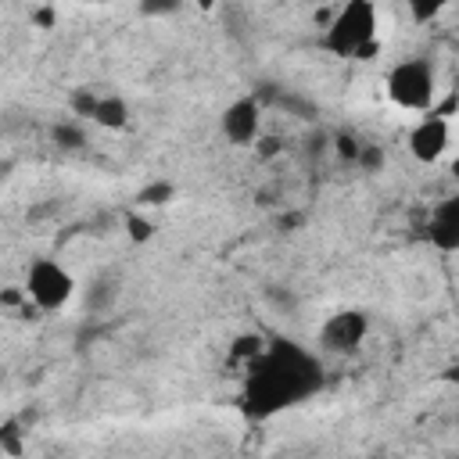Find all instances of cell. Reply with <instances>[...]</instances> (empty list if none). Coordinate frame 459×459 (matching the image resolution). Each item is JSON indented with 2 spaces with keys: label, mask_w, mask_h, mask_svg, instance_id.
Wrapping results in <instances>:
<instances>
[{
  "label": "cell",
  "mask_w": 459,
  "mask_h": 459,
  "mask_svg": "<svg viewBox=\"0 0 459 459\" xmlns=\"http://www.w3.org/2000/svg\"><path fill=\"white\" fill-rule=\"evenodd\" d=\"M323 359L294 337H265V348L244 362L240 412L251 423L276 420L287 409L305 405L323 391Z\"/></svg>",
  "instance_id": "cell-1"
},
{
  "label": "cell",
  "mask_w": 459,
  "mask_h": 459,
  "mask_svg": "<svg viewBox=\"0 0 459 459\" xmlns=\"http://www.w3.org/2000/svg\"><path fill=\"white\" fill-rule=\"evenodd\" d=\"M380 14L369 0H348L326 22L319 47L341 61H366L380 47Z\"/></svg>",
  "instance_id": "cell-2"
},
{
  "label": "cell",
  "mask_w": 459,
  "mask_h": 459,
  "mask_svg": "<svg viewBox=\"0 0 459 459\" xmlns=\"http://www.w3.org/2000/svg\"><path fill=\"white\" fill-rule=\"evenodd\" d=\"M384 93L402 111H430L437 97V68L430 65V57H420V54L402 57L387 68Z\"/></svg>",
  "instance_id": "cell-3"
},
{
  "label": "cell",
  "mask_w": 459,
  "mask_h": 459,
  "mask_svg": "<svg viewBox=\"0 0 459 459\" xmlns=\"http://www.w3.org/2000/svg\"><path fill=\"white\" fill-rule=\"evenodd\" d=\"M75 294V276L57 262V258H32L25 265V298L39 312H61Z\"/></svg>",
  "instance_id": "cell-4"
},
{
  "label": "cell",
  "mask_w": 459,
  "mask_h": 459,
  "mask_svg": "<svg viewBox=\"0 0 459 459\" xmlns=\"http://www.w3.org/2000/svg\"><path fill=\"white\" fill-rule=\"evenodd\" d=\"M369 337V316L362 308H337L319 326V348L330 355H355Z\"/></svg>",
  "instance_id": "cell-5"
},
{
  "label": "cell",
  "mask_w": 459,
  "mask_h": 459,
  "mask_svg": "<svg viewBox=\"0 0 459 459\" xmlns=\"http://www.w3.org/2000/svg\"><path fill=\"white\" fill-rule=\"evenodd\" d=\"M219 133L233 143V147H251L262 136V100L255 93L233 97L222 111H219Z\"/></svg>",
  "instance_id": "cell-6"
},
{
  "label": "cell",
  "mask_w": 459,
  "mask_h": 459,
  "mask_svg": "<svg viewBox=\"0 0 459 459\" xmlns=\"http://www.w3.org/2000/svg\"><path fill=\"white\" fill-rule=\"evenodd\" d=\"M405 147L420 165H434L445 158V151L452 147V122L441 111H427L409 133H405Z\"/></svg>",
  "instance_id": "cell-7"
},
{
  "label": "cell",
  "mask_w": 459,
  "mask_h": 459,
  "mask_svg": "<svg viewBox=\"0 0 459 459\" xmlns=\"http://www.w3.org/2000/svg\"><path fill=\"white\" fill-rule=\"evenodd\" d=\"M423 237L434 251L441 255H459V190L441 197L430 215H427V226H423Z\"/></svg>",
  "instance_id": "cell-8"
},
{
  "label": "cell",
  "mask_w": 459,
  "mask_h": 459,
  "mask_svg": "<svg viewBox=\"0 0 459 459\" xmlns=\"http://www.w3.org/2000/svg\"><path fill=\"white\" fill-rule=\"evenodd\" d=\"M129 104H126V97H118V93H97V104H93V115H90V122L93 126H100V129H122V126H129Z\"/></svg>",
  "instance_id": "cell-9"
},
{
  "label": "cell",
  "mask_w": 459,
  "mask_h": 459,
  "mask_svg": "<svg viewBox=\"0 0 459 459\" xmlns=\"http://www.w3.org/2000/svg\"><path fill=\"white\" fill-rule=\"evenodd\" d=\"M172 194H176V186H172L169 179H161V183H151V186H143V190L136 194V201H140L143 208H158V204L172 201Z\"/></svg>",
  "instance_id": "cell-10"
},
{
  "label": "cell",
  "mask_w": 459,
  "mask_h": 459,
  "mask_svg": "<svg viewBox=\"0 0 459 459\" xmlns=\"http://www.w3.org/2000/svg\"><path fill=\"white\" fill-rule=\"evenodd\" d=\"M126 230H129V240L133 244H143V240L154 237V222L147 215H140V212H126Z\"/></svg>",
  "instance_id": "cell-11"
},
{
  "label": "cell",
  "mask_w": 459,
  "mask_h": 459,
  "mask_svg": "<svg viewBox=\"0 0 459 459\" xmlns=\"http://www.w3.org/2000/svg\"><path fill=\"white\" fill-rule=\"evenodd\" d=\"M405 14H409L416 25H427V22H434V18L441 14V4H430V0H409V4H405Z\"/></svg>",
  "instance_id": "cell-12"
},
{
  "label": "cell",
  "mask_w": 459,
  "mask_h": 459,
  "mask_svg": "<svg viewBox=\"0 0 459 459\" xmlns=\"http://www.w3.org/2000/svg\"><path fill=\"white\" fill-rule=\"evenodd\" d=\"M54 136H57V140H65V147H79V143H82V133H79V129H72V126H57V129H54Z\"/></svg>",
  "instance_id": "cell-13"
},
{
  "label": "cell",
  "mask_w": 459,
  "mask_h": 459,
  "mask_svg": "<svg viewBox=\"0 0 459 459\" xmlns=\"http://www.w3.org/2000/svg\"><path fill=\"white\" fill-rule=\"evenodd\" d=\"M359 161H362V165H373V169H377V165H384V151H380V147H369V143H366V147L359 151Z\"/></svg>",
  "instance_id": "cell-14"
},
{
  "label": "cell",
  "mask_w": 459,
  "mask_h": 459,
  "mask_svg": "<svg viewBox=\"0 0 459 459\" xmlns=\"http://www.w3.org/2000/svg\"><path fill=\"white\" fill-rule=\"evenodd\" d=\"M4 448H7L11 455H18V430H14V423L4 427Z\"/></svg>",
  "instance_id": "cell-15"
},
{
  "label": "cell",
  "mask_w": 459,
  "mask_h": 459,
  "mask_svg": "<svg viewBox=\"0 0 459 459\" xmlns=\"http://www.w3.org/2000/svg\"><path fill=\"white\" fill-rule=\"evenodd\" d=\"M448 172H452V179H455V183H459V154H455V158H452V165H448Z\"/></svg>",
  "instance_id": "cell-16"
}]
</instances>
